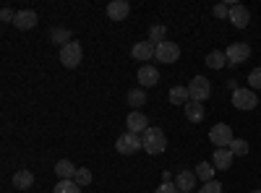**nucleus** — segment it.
<instances>
[{
	"label": "nucleus",
	"mask_w": 261,
	"mask_h": 193,
	"mask_svg": "<svg viewBox=\"0 0 261 193\" xmlns=\"http://www.w3.org/2000/svg\"><path fill=\"white\" fill-rule=\"evenodd\" d=\"M154 193H180V190H178V185H175V183H162Z\"/></svg>",
	"instance_id": "2f4dec72"
},
{
	"label": "nucleus",
	"mask_w": 261,
	"mask_h": 193,
	"mask_svg": "<svg viewBox=\"0 0 261 193\" xmlns=\"http://www.w3.org/2000/svg\"><path fill=\"white\" fill-rule=\"evenodd\" d=\"M251 193H261V190H251Z\"/></svg>",
	"instance_id": "72a5a7b5"
},
{
	"label": "nucleus",
	"mask_w": 261,
	"mask_h": 193,
	"mask_svg": "<svg viewBox=\"0 0 261 193\" xmlns=\"http://www.w3.org/2000/svg\"><path fill=\"white\" fill-rule=\"evenodd\" d=\"M214 16L217 18H230V6L227 3H217L214 6Z\"/></svg>",
	"instance_id": "7c9ffc66"
},
{
	"label": "nucleus",
	"mask_w": 261,
	"mask_h": 193,
	"mask_svg": "<svg viewBox=\"0 0 261 193\" xmlns=\"http://www.w3.org/2000/svg\"><path fill=\"white\" fill-rule=\"evenodd\" d=\"M227 149L232 152V157H246V154H248V144H246L243 139H232V144H230Z\"/></svg>",
	"instance_id": "bb28decb"
},
{
	"label": "nucleus",
	"mask_w": 261,
	"mask_h": 193,
	"mask_svg": "<svg viewBox=\"0 0 261 193\" xmlns=\"http://www.w3.org/2000/svg\"><path fill=\"white\" fill-rule=\"evenodd\" d=\"M175 185L180 193H191V188L196 185V173H188V170H180L175 175Z\"/></svg>",
	"instance_id": "6ab92c4d"
},
{
	"label": "nucleus",
	"mask_w": 261,
	"mask_h": 193,
	"mask_svg": "<svg viewBox=\"0 0 261 193\" xmlns=\"http://www.w3.org/2000/svg\"><path fill=\"white\" fill-rule=\"evenodd\" d=\"M165 37H167V29L162 24H154L149 29V42H151V45H162V42H167Z\"/></svg>",
	"instance_id": "b1692460"
},
{
	"label": "nucleus",
	"mask_w": 261,
	"mask_h": 193,
	"mask_svg": "<svg viewBox=\"0 0 261 193\" xmlns=\"http://www.w3.org/2000/svg\"><path fill=\"white\" fill-rule=\"evenodd\" d=\"M50 39L55 42V45H60V47H65L68 42H73V39H71V32L63 29V26H55V29L50 32Z\"/></svg>",
	"instance_id": "4be33fe9"
},
{
	"label": "nucleus",
	"mask_w": 261,
	"mask_h": 193,
	"mask_svg": "<svg viewBox=\"0 0 261 193\" xmlns=\"http://www.w3.org/2000/svg\"><path fill=\"white\" fill-rule=\"evenodd\" d=\"M225 55H227L230 66H241V63H246L251 58V47L246 45V42H232V45L225 50Z\"/></svg>",
	"instance_id": "423d86ee"
},
{
	"label": "nucleus",
	"mask_w": 261,
	"mask_h": 193,
	"mask_svg": "<svg viewBox=\"0 0 261 193\" xmlns=\"http://www.w3.org/2000/svg\"><path fill=\"white\" fill-rule=\"evenodd\" d=\"M248 84H251V89H261V68H253L248 73Z\"/></svg>",
	"instance_id": "c85d7f7f"
},
{
	"label": "nucleus",
	"mask_w": 261,
	"mask_h": 193,
	"mask_svg": "<svg viewBox=\"0 0 261 193\" xmlns=\"http://www.w3.org/2000/svg\"><path fill=\"white\" fill-rule=\"evenodd\" d=\"M125 125H128V133H136V136H144L146 128H149V120L141 110H134L128 118H125Z\"/></svg>",
	"instance_id": "6e6552de"
},
{
	"label": "nucleus",
	"mask_w": 261,
	"mask_h": 193,
	"mask_svg": "<svg viewBox=\"0 0 261 193\" xmlns=\"http://www.w3.org/2000/svg\"><path fill=\"white\" fill-rule=\"evenodd\" d=\"M0 18H3L6 24H13V21H16V13H13L11 8H3V11H0Z\"/></svg>",
	"instance_id": "473e14b6"
},
{
	"label": "nucleus",
	"mask_w": 261,
	"mask_h": 193,
	"mask_svg": "<svg viewBox=\"0 0 261 193\" xmlns=\"http://www.w3.org/2000/svg\"><path fill=\"white\" fill-rule=\"evenodd\" d=\"M130 55H134V60H139V63H146L151 58H157V45H151L149 39L146 42H136L134 50H130Z\"/></svg>",
	"instance_id": "9d476101"
},
{
	"label": "nucleus",
	"mask_w": 261,
	"mask_h": 193,
	"mask_svg": "<svg viewBox=\"0 0 261 193\" xmlns=\"http://www.w3.org/2000/svg\"><path fill=\"white\" fill-rule=\"evenodd\" d=\"M92 178H94V175H92V170L79 167V173H76V178H73V180H76V183L84 188V185H89V183H92Z\"/></svg>",
	"instance_id": "cd10ccee"
},
{
	"label": "nucleus",
	"mask_w": 261,
	"mask_h": 193,
	"mask_svg": "<svg viewBox=\"0 0 261 193\" xmlns=\"http://www.w3.org/2000/svg\"><path fill=\"white\" fill-rule=\"evenodd\" d=\"M199 193H222V185L217 180H209V183H204V188H199Z\"/></svg>",
	"instance_id": "c756f323"
},
{
	"label": "nucleus",
	"mask_w": 261,
	"mask_h": 193,
	"mask_svg": "<svg viewBox=\"0 0 261 193\" xmlns=\"http://www.w3.org/2000/svg\"><path fill=\"white\" fill-rule=\"evenodd\" d=\"M212 162H214V170H230L232 167V152L230 149H214V157H212Z\"/></svg>",
	"instance_id": "dca6fc26"
},
{
	"label": "nucleus",
	"mask_w": 261,
	"mask_h": 193,
	"mask_svg": "<svg viewBox=\"0 0 261 193\" xmlns=\"http://www.w3.org/2000/svg\"><path fill=\"white\" fill-rule=\"evenodd\" d=\"M144 102H146V92H144L141 87H139V89H130V92H128V104L134 107V110H139V107H141Z\"/></svg>",
	"instance_id": "a878e982"
},
{
	"label": "nucleus",
	"mask_w": 261,
	"mask_h": 193,
	"mask_svg": "<svg viewBox=\"0 0 261 193\" xmlns=\"http://www.w3.org/2000/svg\"><path fill=\"white\" fill-rule=\"evenodd\" d=\"M139 84H141V89H146V87H157L160 84V71L154 68V66H141L139 68Z\"/></svg>",
	"instance_id": "f8f14e48"
},
{
	"label": "nucleus",
	"mask_w": 261,
	"mask_h": 193,
	"mask_svg": "<svg viewBox=\"0 0 261 193\" xmlns=\"http://www.w3.org/2000/svg\"><path fill=\"white\" fill-rule=\"evenodd\" d=\"M128 13H130L128 0H113V3L107 6V16H110V21H123Z\"/></svg>",
	"instance_id": "4468645a"
},
{
	"label": "nucleus",
	"mask_w": 261,
	"mask_h": 193,
	"mask_svg": "<svg viewBox=\"0 0 261 193\" xmlns=\"http://www.w3.org/2000/svg\"><path fill=\"white\" fill-rule=\"evenodd\" d=\"M188 94H191V102H206V99L212 97V84H209V78L193 76L191 84H188Z\"/></svg>",
	"instance_id": "f03ea898"
},
{
	"label": "nucleus",
	"mask_w": 261,
	"mask_h": 193,
	"mask_svg": "<svg viewBox=\"0 0 261 193\" xmlns=\"http://www.w3.org/2000/svg\"><path fill=\"white\" fill-rule=\"evenodd\" d=\"M193 173H196V178H199V180H204V183L214 180V167H212L209 162H199V164H196V170H193Z\"/></svg>",
	"instance_id": "5701e85b"
},
{
	"label": "nucleus",
	"mask_w": 261,
	"mask_h": 193,
	"mask_svg": "<svg viewBox=\"0 0 261 193\" xmlns=\"http://www.w3.org/2000/svg\"><path fill=\"white\" fill-rule=\"evenodd\" d=\"M141 144H144L146 154H162L167 149V139L162 133V128H146V133L141 136Z\"/></svg>",
	"instance_id": "f257e3e1"
},
{
	"label": "nucleus",
	"mask_w": 261,
	"mask_h": 193,
	"mask_svg": "<svg viewBox=\"0 0 261 193\" xmlns=\"http://www.w3.org/2000/svg\"><path fill=\"white\" fill-rule=\"evenodd\" d=\"M76 173H79V167H76L71 159H58V164H55V175H58L60 180H73Z\"/></svg>",
	"instance_id": "2eb2a0df"
},
{
	"label": "nucleus",
	"mask_w": 261,
	"mask_h": 193,
	"mask_svg": "<svg viewBox=\"0 0 261 193\" xmlns=\"http://www.w3.org/2000/svg\"><path fill=\"white\" fill-rule=\"evenodd\" d=\"M81 58H84V50L79 42H68L65 47H60V63L65 68H76L81 63Z\"/></svg>",
	"instance_id": "39448f33"
},
{
	"label": "nucleus",
	"mask_w": 261,
	"mask_h": 193,
	"mask_svg": "<svg viewBox=\"0 0 261 193\" xmlns=\"http://www.w3.org/2000/svg\"><path fill=\"white\" fill-rule=\"evenodd\" d=\"M178 58H180V47L175 42H162V45H157V60L160 63H178Z\"/></svg>",
	"instance_id": "1a4fd4ad"
},
{
	"label": "nucleus",
	"mask_w": 261,
	"mask_h": 193,
	"mask_svg": "<svg viewBox=\"0 0 261 193\" xmlns=\"http://www.w3.org/2000/svg\"><path fill=\"white\" fill-rule=\"evenodd\" d=\"M16 29H21V32H29V29H34L37 26V11H16Z\"/></svg>",
	"instance_id": "ddd939ff"
},
{
	"label": "nucleus",
	"mask_w": 261,
	"mask_h": 193,
	"mask_svg": "<svg viewBox=\"0 0 261 193\" xmlns=\"http://www.w3.org/2000/svg\"><path fill=\"white\" fill-rule=\"evenodd\" d=\"M232 104L238 107V110H253V107L258 104L256 92L253 89H238V92H232Z\"/></svg>",
	"instance_id": "0eeeda50"
},
{
	"label": "nucleus",
	"mask_w": 261,
	"mask_h": 193,
	"mask_svg": "<svg viewBox=\"0 0 261 193\" xmlns=\"http://www.w3.org/2000/svg\"><path fill=\"white\" fill-rule=\"evenodd\" d=\"M206 66H209L212 71H220V68L230 66V63H227V55H225L222 50H212V52L206 55Z\"/></svg>",
	"instance_id": "aec40b11"
},
{
	"label": "nucleus",
	"mask_w": 261,
	"mask_h": 193,
	"mask_svg": "<svg viewBox=\"0 0 261 193\" xmlns=\"http://www.w3.org/2000/svg\"><path fill=\"white\" fill-rule=\"evenodd\" d=\"M230 21H232V26L246 29V26L251 24V13H248V8L241 6V3H232V6H230Z\"/></svg>",
	"instance_id": "9b49d317"
},
{
	"label": "nucleus",
	"mask_w": 261,
	"mask_h": 193,
	"mask_svg": "<svg viewBox=\"0 0 261 193\" xmlns=\"http://www.w3.org/2000/svg\"><path fill=\"white\" fill-rule=\"evenodd\" d=\"M32 185H34V173H32V170H16V173H13V188L29 190Z\"/></svg>",
	"instance_id": "f3484780"
},
{
	"label": "nucleus",
	"mask_w": 261,
	"mask_h": 193,
	"mask_svg": "<svg viewBox=\"0 0 261 193\" xmlns=\"http://www.w3.org/2000/svg\"><path fill=\"white\" fill-rule=\"evenodd\" d=\"M115 149H118V152L120 154H136L139 152V149H144V144H141V136H136V133H120L118 136V141H115Z\"/></svg>",
	"instance_id": "20e7f679"
},
{
	"label": "nucleus",
	"mask_w": 261,
	"mask_h": 193,
	"mask_svg": "<svg viewBox=\"0 0 261 193\" xmlns=\"http://www.w3.org/2000/svg\"><path fill=\"white\" fill-rule=\"evenodd\" d=\"M186 118L191 120V123H201L204 120V115H206V107H204V102H188L186 107Z\"/></svg>",
	"instance_id": "a211bd4d"
},
{
	"label": "nucleus",
	"mask_w": 261,
	"mask_h": 193,
	"mask_svg": "<svg viewBox=\"0 0 261 193\" xmlns=\"http://www.w3.org/2000/svg\"><path fill=\"white\" fill-rule=\"evenodd\" d=\"M170 102L172 104H188L191 102V94H188V87H172L170 89Z\"/></svg>",
	"instance_id": "412c9836"
},
{
	"label": "nucleus",
	"mask_w": 261,
	"mask_h": 193,
	"mask_svg": "<svg viewBox=\"0 0 261 193\" xmlns=\"http://www.w3.org/2000/svg\"><path fill=\"white\" fill-rule=\"evenodd\" d=\"M232 128L227 125V123H217L212 131H209V141L214 144V149H227L230 144H232Z\"/></svg>",
	"instance_id": "7ed1b4c3"
},
{
	"label": "nucleus",
	"mask_w": 261,
	"mask_h": 193,
	"mask_svg": "<svg viewBox=\"0 0 261 193\" xmlns=\"http://www.w3.org/2000/svg\"><path fill=\"white\" fill-rule=\"evenodd\" d=\"M53 193H81V185L76 180H58Z\"/></svg>",
	"instance_id": "393cba45"
}]
</instances>
